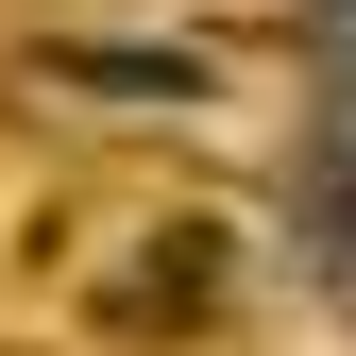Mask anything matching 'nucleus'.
Wrapping results in <instances>:
<instances>
[{
  "label": "nucleus",
  "instance_id": "nucleus-1",
  "mask_svg": "<svg viewBox=\"0 0 356 356\" xmlns=\"http://www.w3.org/2000/svg\"><path fill=\"white\" fill-rule=\"evenodd\" d=\"M51 85H136V102H187V51H51Z\"/></svg>",
  "mask_w": 356,
  "mask_h": 356
}]
</instances>
